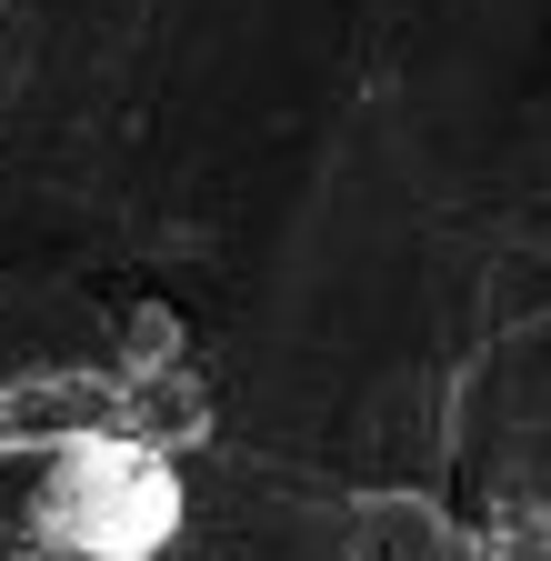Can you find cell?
<instances>
[{"label": "cell", "mask_w": 551, "mask_h": 561, "mask_svg": "<svg viewBox=\"0 0 551 561\" xmlns=\"http://www.w3.org/2000/svg\"><path fill=\"white\" fill-rule=\"evenodd\" d=\"M21 531L41 561H161L191 531V481L171 442L91 421V432H60L31 451Z\"/></svg>", "instance_id": "1"}]
</instances>
